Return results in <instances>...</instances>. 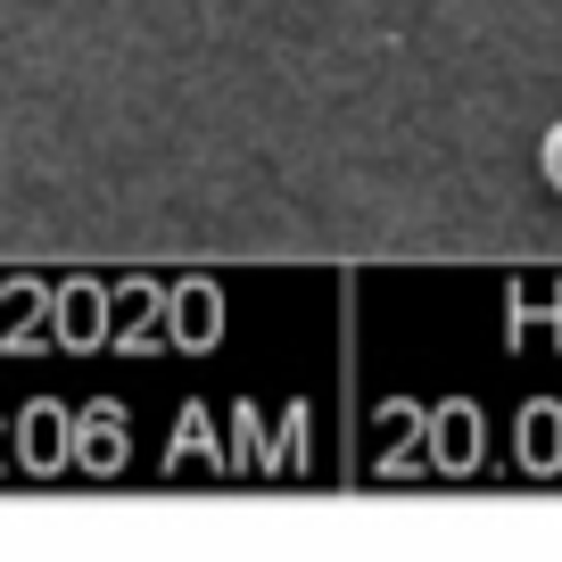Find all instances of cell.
I'll list each match as a JSON object with an SVG mask.
<instances>
[{"label":"cell","mask_w":562,"mask_h":562,"mask_svg":"<svg viewBox=\"0 0 562 562\" xmlns=\"http://www.w3.org/2000/svg\"><path fill=\"white\" fill-rule=\"evenodd\" d=\"M538 166H546V182H554V199H562V124H546V140H538Z\"/></svg>","instance_id":"cell-1"}]
</instances>
